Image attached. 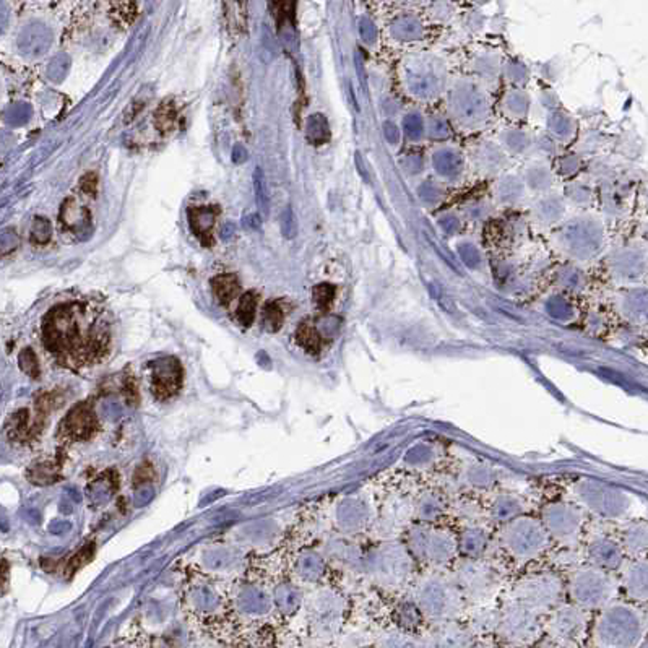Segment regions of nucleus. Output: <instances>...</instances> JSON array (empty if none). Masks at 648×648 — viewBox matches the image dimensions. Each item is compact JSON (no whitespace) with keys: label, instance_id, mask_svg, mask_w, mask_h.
Returning a JSON list of instances; mask_svg holds the SVG:
<instances>
[{"label":"nucleus","instance_id":"f257e3e1","mask_svg":"<svg viewBox=\"0 0 648 648\" xmlns=\"http://www.w3.org/2000/svg\"><path fill=\"white\" fill-rule=\"evenodd\" d=\"M41 341L55 364L80 373L109 358L113 322L103 304L91 299H70L44 315Z\"/></svg>","mask_w":648,"mask_h":648},{"label":"nucleus","instance_id":"f03ea898","mask_svg":"<svg viewBox=\"0 0 648 648\" xmlns=\"http://www.w3.org/2000/svg\"><path fill=\"white\" fill-rule=\"evenodd\" d=\"M149 389L154 398L166 402L174 398L182 387V368L174 358H161L149 363Z\"/></svg>","mask_w":648,"mask_h":648},{"label":"nucleus","instance_id":"7ed1b4c3","mask_svg":"<svg viewBox=\"0 0 648 648\" xmlns=\"http://www.w3.org/2000/svg\"><path fill=\"white\" fill-rule=\"evenodd\" d=\"M99 429V421L96 418L93 407L88 402L76 405L64 418L59 426V437L64 444H74V442H86L96 434Z\"/></svg>","mask_w":648,"mask_h":648},{"label":"nucleus","instance_id":"20e7f679","mask_svg":"<svg viewBox=\"0 0 648 648\" xmlns=\"http://www.w3.org/2000/svg\"><path fill=\"white\" fill-rule=\"evenodd\" d=\"M51 31L42 23H31L21 30L18 36V47L21 54L28 57H41L49 51L51 46Z\"/></svg>","mask_w":648,"mask_h":648},{"label":"nucleus","instance_id":"39448f33","mask_svg":"<svg viewBox=\"0 0 648 648\" xmlns=\"http://www.w3.org/2000/svg\"><path fill=\"white\" fill-rule=\"evenodd\" d=\"M212 290H213L215 297L218 299L220 304H223V306H229V304L237 297V295H239L241 286L234 275L226 273V275L215 276L212 281Z\"/></svg>","mask_w":648,"mask_h":648},{"label":"nucleus","instance_id":"423d86ee","mask_svg":"<svg viewBox=\"0 0 648 648\" xmlns=\"http://www.w3.org/2000/svg\"><path fill=\"white\" fill-rule=\"evenodd\" d=\"M216 213L215 210L208 207H198L192 208L189 212V223L192 231L200 237V239H208L210 232H212L215 226Z\"/></svg>","mask_w":648,"mask_h":648},{"label":"nucleus","instance_id":"0eeeda50","mask_svg":"<svg viewBox=\"0 0 648 648\" xmlns=\"http://www.w3.org/2000/svg\"><path fill=\"white\" fill-rule=\"evenodd\" d=\"M88 216H90V213L86 212V208H83L75 200H67L64 203L62 210H60V223L65 228L76 231L88 223Z\"/></svg>","mask_w":648,"mask_h":648},{"label":"nucleus","instance_id":"6e6552de","mask_svg":"<svg viewBox=\"0 0 648 648\" xmlns=\"http://www.w3.org/2000/svg\"><path fill=\"white\" fill-rule=\"evenodd\" d=\"M254 192H256V203L260 215L267 218L270 215V193L262 168L254 169Z\"/></svg>","mask_w":648,"mask_h":648},{"label":"nucleus","instance_id":"1a4fd4ad","mask_svg":"<svg viewBox=\"0 0 648 648\" xmlns=\"http://www.w3.org/2000/svg\"><path fill=\"white\" fill-rule=\"evenodd\" d=\"M256 311H257V297L254 292H246L241 297L239 306H237L236 311V317L239 320V324L244 326H251L254 324V319H256Z\"/></svg>","mask_w":648,"mask_h":648},{"label":"nucleus","instance_id":"9d476101","mask_svg":"<svg viewBox=\"0 0 648 648\" xmlns=\"http://www.w3.org/2000/svg\"><path fill=\"white\" fill-rule=\"evenodd\" d=\"M307 138L312 143H324L329 140V124L324 115L315 114L307 122Z\"/></svg>","mask_w":648,"mask_h":648},{"label":"nucleus","instance_id":"9b49d317","mask_svg":"<svg viewBox=\"0 0 648 648\" xmlns=\"http://www.w3.org/2000/svg\"><path fill=\"white\" fill-rule=\"evenodd\" d=\"M70 70V57L65 54H60L55 57L51 64L47 65V76L49 80L55 83H60L65 76H67Z\"/></svg>","mask_w":648,"mask_h":648},{"label":"nucleus","instance_id":"f8f14e48","mask_svg":"<svg viewBox=\"0 0 648 648\" xmlns=\"http://www.w3.org/2000/svg\"><path fill=\"white\" fill-rule=\"evenodd\" d=\"M434 163H436L437 171H439L440 174H445V176L455 174L458 166H460L457 154H453L450 152H440L439 154H436Z\"/></svg>","mask_w":648,"mask_h":648},{"label":"nucleus","instance_id":"ddd939ff","mask_svg":"<svg viewBox=\"0 0 648 648\" xmlns=\"http://www.w3.org/2000/svg\"><path fill=\"white\" fill-rule=\"evenodd\" d=\"M20 368L23 370L25 374L30 375L31 379H38L40 377V364H38V358L33 350H23L20 354Z\"/></svg>","mask_w":648,"mask_h":648},{"label":"nucleus","instance_id":"4468645a","mask_svg":"<svg viewBox=\"0 0 648 648\" xmlns=\"http://www.w3.org/2000/svg\"><path fill=\"white\" fill-rule=\"evenodd\" d=\"M263 324H265V326H267V330H270V331H276L280 329L281 324H283V312H281L278 304L271 302L267 307H265Z\"/></svg>","mask_w":648,"mask_h":648},{"label":"nucleus","instance_id":"2eb2a0df","mask_svg":"<svg viewBox=\"0 0 648 648\" xmlns=\"http://www.w3.org/2000/svg\"><path fill=\"white\" fill-rule=\"evenodd\" d=\"M31 237H33V241L38 244H46L49 239H51V224H49V221L46 218L35 220V223H33Z\"/></svg>","mask_w":648,"mask_h":648},{"label":"nucleus","instance_id":"dca6fc26","mask_svg":"<svg viewBox=\"0 0 648 648\" xmlns=\"http://www.w3.org/2000/svg\"><path fill=\"white\" fill-rule=\"evenodd\" d=\"M281 231H283V236L291 239V237L296 236L297 231V224H296V216L292 213L291 207H288L283 215H281Z\"/></svg>","mask_w":648,"mask_h":648},{"label":"nucleus","instance_id":"f3484780","mask_svg":"<svg viewBox=\"0 0 648 648\" xmlns=\"http://www.w3.org/2000/svg\"><path fill=\"white\" fill-rule=\"evenodd\" d=\"M403 124H405L407 134L413 138L419 137L421 132H423V124H421V119L418 118V115H413V114L408 115Z\"/></svg>","mask_w":648,"mask_h":648},{"label":"nucleus","instance_id":"a211bd4d","mask_svg":"<svg viewBox=\"0 0 648 648\" xmlns=\"http://www.w3.org/2000/svg\"><path fill=\"white\" fill-rule=\"evenodd\" d=\"M16 242H18V239H16L13 232H5V234L0 236V254L12 251V249H15Z\"/></svg>","mask_w":648,"mask_h":648},{"label":"nucleus","instance_id":"6ab92c4d","mask_svg":"<svg viewBox=\"0 0 648 648\" xmlns=\"http://www.w3.org/2000/svg\"><path fill=\"white\" fill-rule=\"evenodd\" d=\"M125 398L127 400L130 402V405H135L137 400H138V392H137V384H135V380L129 377L125 380Z\"/></svg>","mask_w":648,"mask_h":648},{"label":"nucleus","instance_id":"aec40b11","mask_svg":"<svg viewBox=\"0 0 648 648\" xmlns=\"http://www.w3.org/2000/svg\"><path fill=\"white\" fill-rule=\"evenodd\" d=\"M8 25V8L4 2H0V33Z\"/></svg>","mask_w":648,"mask_h":648}]
</instances>
